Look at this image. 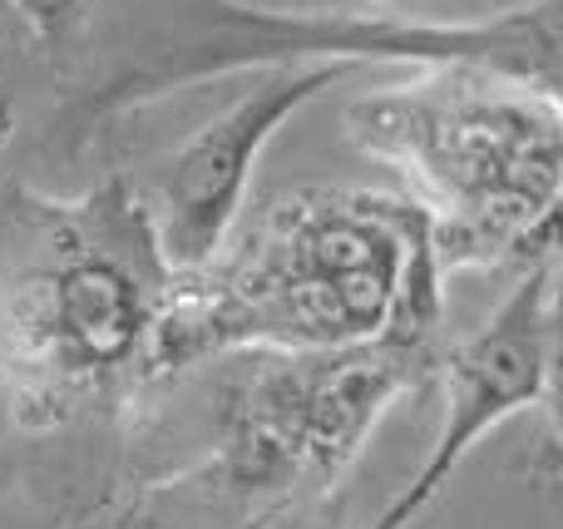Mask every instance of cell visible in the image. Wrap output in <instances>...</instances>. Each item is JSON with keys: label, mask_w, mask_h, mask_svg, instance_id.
Returning a JSON list of instances; mask_svg holds the SVG:
<instances>
[{"label": "cell", "mask_w": 563, "mask_h": 529, "mask_svg": "<svg viewBox=\"0 0 563 529\" xmlns=\"http://www.w3.org/2000/svg\"><path fill=\"white\" fill-rule=\"evenodd\" d=\"M10 15L30 30V40L45 49H59L75 40V30L85 25L89 0H5Z\"/></svg>", "instance_id": "9"}, {"label": "cell", "mask_w": 563, "mask_h": 529, "mask_svg": "<svg viewBox=\"0 0 563 529\" xmlns=\"http://www.w3.org/2000/svg\"><path fill=\"white\" fill-rule=\"evenodd\" d=\"M559 257H563V188L554 194V203L539 213V223L515 243V253H509L505 267H519V273H525V267L559 263Z\"/></svg>", "instance_id": "10"}, {"label": "cell", "mask_w": 563, "mask_h": 529, "mask_svg": "<svg viewBox=\"0 0 563 529\" xmlns=\"http://www.w3.org/2000/svg\"><path fill=\"white\" fill-rule=\"evenodd\" d=\"M287 59L351 65H470L519 79L563 104V0H525L485 20L321 15L247 0H158L124 45L119 65L95 79L89 114H134L174 89L223 75H253Z\"/></svg>", "instance_id": "3"}, {"label": "cell", "mask_w": 563, "mask_h": 529, "mask_svg": "<svg viewBox=\"0 0 563 529\" xmlns=\"http://www.w3.org/2000/svg\"><path fill=\"white\" fill-rule=\"evenodd\" d=\"M430 213L371 188L282 194L203 273H178L154 332V386L233 352H341L386 332Z\"/></svg>", "instance_id": "2"}, {"label": "cell", "mask_w": 563, "mask_h": 529, "mask_svg": "<svg viewBox=\"0 0 563 529\" xmlns=\"http://www.w3.org/2000/svg\"><path fill=\"white\" fill-rule=\"evenodd\" d=\"M549 416V445L539 461V481L549 491H563V257L554 267V307H549V376H544V396H539Z\"/></svg>", "instance_id": "8"}, {"label": "cell", "mask_w": 563, "mask_h": 529, "mask_svg": "<svg viewBox=\"0 0 563 529\" xmlns=\"http://www.w3.org/2000/svg\"><path fill=\"white\" fill-rule=\"evenodd\" d=\"M554 267H525L509 297L495 307L479 332L445 346L440 356V431L420 471L406 481V491L386 505L371 529H416L420 515L445 495V485L460 475L465 455L485 441L495 426L515 421L519 411L539 406L549 376V307H554Z\"/></svg>", "instance_id": "7"}, {"label": "cell", "mask_w": 563, "mask_h": 529, "mask_svg": "<svg viewBox=\"0 0 563 529\" xmlns=\"http://www.w3.org/2000/svg\"><path fill=\"white\" fill-rule=\"evenodd\" d=\"M174 277L139 178L79 198L0 188V431L59 436L144 406Z\"/></svg>", "instance_id": "1"}, {"label": "cell", "mask_w": 563, "mask_h": 529, "mask_svg": "<svg viewBox=\"0 0 563 529\" xmlns=\"http://www.w3.org/2000/svg\"><path fill=\"white\" fill-rule=\"evenodd\" d=\"M351 59H287L253 69V85L218 109L184 148L154 164L144 178V198L154 213V233L174 273H203L233 243V228L253 194V174L263 148L277 139L297 109L336 89L351 75Z\"/></svg>", "instance_id": "6"}, {"label": "cell", "mask_w": 563, "mask_h": 529, "mask_svg": "<svg viewBox=\"0 0 563 529\" xmlns=\"http://www.w3.org/2000/svg\"><path fill=\"white\" fill-rule=\"evenodd\" d=\"M297 10H321V15H376V5H396V0H287Z\"/></svg>", "instance_id": "11"}, {"label": "cell", "mask_w": 563, "mask_h": 529, "mask_svg": "<svg viewBox=\"0 0 563 529\" xmlns=\"http://www.w3.org/2000/svg\"><path fill=\"white\" fill-rule=\"evenodd\" d=\"M5 15H10V5L0 0V59H5Z\"/></svg>", "instance_id": "12"}, {"label": "cell", "mask_w": 563, "mask_h": 529, "mask_svg": "<svg viewBox=\"0 0 563 529\" xmlns=\"http://www.w3.org/2000/svg\"><path fill=\"white\" fill-rule=\"evenodd\" d=\"M317 352H233L178 372L198 392V451L119 481L114 529H317L336 515L356 455L311 392Z\"/></svg>", "instance_id": "5"}, {"label": "cell", "mask_w": 563, "mask_h": 529, "mask_svg": "<svg viewBox=\"0 0 563 529\" xmlns=\"http://www.w3.org/2000/svg\"><path fill=\"white\" fill-rule=\"evenodd\" d=\"M346 134L430 213L440 267H505L563 188V104L470 65L356 95Z\"/></svg>", "instance_id": "4"}]
</instances>
